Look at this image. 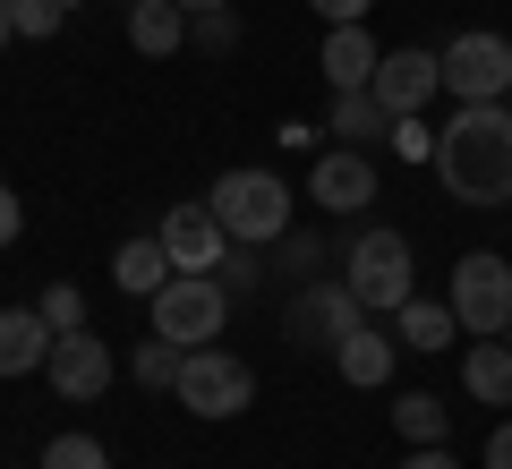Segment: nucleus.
I'll return each instance as SVG.
<instances>
[{"label": "nucleus", "instance_id": "f03ea898", "mask_svg": "<svg viewBox=\"0 0 512 469\" xmlns=\"http://www.w3.org/2000/svg\"><path fill=\"white\" fill-rule=\"evenodd\" d=\"M205 205H214V214H222V231H231V239H248V248H274V239L291 231V180H282V171H256V163L222 171Z\"/></svg>", "mask_w": 512, "mask_h": 469}, {"label": "nucleus", "instance_id": "f3484780", "mask_svg": "<svg viewBox=\"0 0 512 469\" xmlns=\"http://www.w3.org/2000/svg\"><path fill=\"white\" fill-rule=\"evenodd\" d=\"M393 333H402V350L436 359V350H453V342H461V316H453V299H402Z\"/></svg>", "mask_w": 512, "mask_h": 469}, {"label": "nucleus", "instance_id": "f8f14e48", "mask_svg": "<svg viewBox=\"0 0 512 469\" xmlns=\"http://www.w3.org/2000/svg\"><path fill=\"white\" fill-rule=\"evenodd\" d=\"M154 239L171 248V265H180V273H214V265H222V248H231V231H222L214 205H171Z\"/></svg>", "mask_w": 512, "mask_h": 469}, {"label": "nucleus", "instance_id": "393cba45", "mask_svg": "<svg viewBox=\"0 0 512 469\" xmlns=\"http://www.w3.org/2000/svg\"><path fill=\"white\" fill-rule=\"evenodd\" d=\"M393 154H402V163H436V128H427V111H410V120H393Z\"/></svg>", "mask_w": 512, "mask_h": 469}, {"label": "nucleus", "instance_id": "dca6fc26", "mask_svg": "<svg viewBox=\"0 0 512 469\" xmlns=\"http://www.w3.org/2000/svg\"><path fill=\"white\" fill-rule=\"evenodd\" d=\"M461 393L487 401V410H512V333H495V342H470V350H461Z\"/></svg>", "mask_w": 512, "mask_h": 469}, {"label": "nucleus", "instance_id": "7ed1b4c3", "mask_svg": "<svg viewBox=\"0 0 512 469\" xmlns=\"http://www.w3.org/2000/svg\"><path fill=\"white\" fill-rule=\"evenodd\" d=\"M342 282L359 290V307L367 316H402V299H419V265H410V239L402 231H359L350 239V256H342Z\"/></svg>", "mask_w": 512, "mask_h": 469}, {"label": "nucleus", "instance_id": "7c9ffc66", "mask_svg": "<svg viewBox=\"0 0 512 469\" xmlns=\"http://www.w3.org/2000/svg\"><path fill=\"white\" fill-rule=\"evenodd\" d=\"M18 231H26V205H18V188L0 180V248H18Z\"/></svg>", "mask_w": 512, "mask_h": 469}, {"label": "nucleus", "instance_id": "72a5a7b5", "mask_svg": "<svg viewBox=\"0 0 512 469\" xmlns=\"http://www.w3.org/2000/svg\"><path fill=\"white\" fill-rule=\"evenodd\" d=\"M9 43H18V9H9V0H0V52H9Z\"/></svg>", "mask_w": 512, "mask_h": 469}, {"label": "nucleus", "instance_id": "1a4fd4ad", "mask_svg": "<svg viewBox=\"0 0 512 469\" xmlns=\"http://www.w3.org/2000/svg\"><path fill=\"white\" fill-rule=\"evenodd\" d=\"M43 376H52L60 401H103L111 376H120V359H111V342L94 325H77V333H60V342H52V367H43Z\"/></svg>", "mask_w": 512, "mask_h": 469}, {"label": "nucleus", "instance_id": "e433bc0d", "mask_svg": "<svg viewBox=\"0 0 512 469\" xmlns=\"http://www.w3.org/2000/svg\"><path fill=\"white\" fill-rule=\"evenodd\" d=\"M504 103H512V94H504Z\"/></svg>", "mask_w": 512, "mask_h": 469}, {"label": "nucleus", "instance_id": "0eeeda50", "mask_svg": "<svg viewBox=\"0 0 512 469\" xmlns=\"http://www.w3.org/2000/svg\"><path fill=\"white\" fill-rule=\"evenodd\" d=\"M367 325V307H359V290L342 282V273H316V282H299L291 290V350H342V333H359Z\"/></svg>", "mask_w": 512, "mask_h": 469}, {"label": "nucleus", "instance_id": "f257e3e1", "mask_svg": "<svg viewBox=\"0 0 512 469\" xmlns=\"http://www.w3.org/2000/svg\"><path fill=\"white\" fill-rule=\"evenodd\" d=\"M436 180L470 214L512 205V103H461L436 128Z\"/></svg>", "mask_w": 512, "mask_h": 469}, {"label": "nucleus", "instance_id": "412c9836", "mask_svg": "<svg viewBox=\"0 0 512 469\" xmlns=\"http://www.w3.org/2000/svg\"><path fill=\"white\" fill-rule=\"evenodd\" d=\"M393 427H402V444H444V435H453V410H444L436 393H402L393 401Z\"/></svg>", "mask_w": 512, "mask_h": 469}, {"label": "nucleus", "instance_id": "b1692460", "mask_svg": "<svg viewBox=\"0 0 512 469\" xmlns=\"http://www.w3.org/2000/svg\"><path fill=\"white\" fill-rule=\"evenodd\" d=\"M43 469H111V452L94 444V435H52V444H43Z\"/></svg>", "mask_w": 512, "mask_h": 469}, {"label": "nucleus", "instance_id": "9d476101", "mask_svg": "<svg viewBox=\"0 0 512 469\" xmlns=\"http://www.w3.org/2000/svg\"><path fill=\"white\" fill-rule=\"evenodd\" d=\"M308 205H325V214H359V205H376V154H359V145H325L308 171Z\"/></svg>", "mask_w": 512, "mask_h": 469}, {"label": "nucleus", "instance_id": "c85d7f7f", "mask_svg": "<svg viewBox=\"0 0 512 469\" xmlns=\"http://www.w3.org/2000/svg\"><path fill=\"white\" fill-rule=\"evenodd\" d=\"M35 307H43V316H52V333H77V325H86V299H77L69 282H52V290H43V299H35Z\"/></svg>", "mask_w": 512, "mask_h": 469}, {"label": "nucleus", "instance_id": "c9c22d12", "mask_svg": "<svg viewBox=\"0 0 512 469\" xmlns=\"http://www.w3.org/2000/svg\"><path fill=\"white\" fill-rule=\"evenodd\" d=\"M128 9H137V0H128Z\"/></svg>", "mask_w": 512, "mask_h": 469}, {"label": "nucleus", "instance_id": "6e6552de", "mask_svg": "<svg viewBox=\"0 0 512 469\" xmlns=\"http://www.w3.org/2000/svg\"><path fill=\"white\" fill-rule=\"evenodd\" d=\"M436 60H444V94H453V103H504L512 94V43L495 35V26L453 35Z\"/></svg>", "mask_w": 512, "mask_h": 469}, {"label": "nucleus", "instance_id": "473e14b6", "mask_svg": "<svg viewBox=\"0 0 512 469\" xmlns=\"http://www.w3.org/2000/svg\"><path fill=\"white\" fill-rule=\"evenodd\" d=\"M402 469H461V461H453L444 444H410V461H402Z\"/></svg>", "mask_w": 512, "mask_h": 469}, {"label": "nucleus", "instance_id": "bb28decb", "mask_svg": "<svg viewBox=\"0 0 512 469\" xmlns=\"http://www.w3.org/2000/svg\"><path fill=\"white\" fill-rule=\"evenodd\" d=\"M188 43H197V52H231L239 18H231V9H205V18H188Z\"/></svg>", "mask_w": 512, "mask_h": 469}, {"label": "nucleus", "instance_id": "ddd939ff", "mask_svg": "<svg viewBox=\"0 0 512 469\" xmlns=\"http://www.w3.org/2000/svg\"><path fill=\"white\" fill-rule=\"evenodd\" d=\"M376 60H384V43L367 35V26H325V52H316V69H325L333 94H367V86H376Z\"/></svg>", "mask_w": 512, "mask_h": 469}, {"label": "nucleus", "instance_id": "20e7f679", "mask_svg": "<svg viewBox=\"0 0 512 469\" xmlns=\"http://www.w3.org/2000/svg\"><path fill=\"white\" fill-rule=\"evenodd\" d=\"M222 325H231V290H222V273H171L163 290H154V333L180 350H205L222 342Z\"/></svg>", "mask_w": 512, "mask_h": 469}, {"label": "nucleus", "instance_id": "4be33fe9", "mask_svg": "<svg viewBox=\"0 0 512 469\" xmlns=\"http://www.w3.org/2000/svg\"><path fill=\"white\" fill-rule=\"evenodd\" d=\"M180 359H188V350L154 333V342H137V350H128V376L146 384V393H171V384H180Z\"/></svg>", "mask_w": 512, "mask_h": 469}, {"label": "nucleus", "instance_id": "2f4dec72", "mask_svg": "<svg viewBox=\"0 0 512 469\" xmlns=\"http://www.w3.org/2000/svg\"><path fill=\"white\" fill-rule=\"evenodd\" d=\"M478 461H487V469H512V418H495V427H487V452H478Z\"/></svg>", "mask_w": 512, "mask_h": 469}, {"label": "nucleus", "instance_id": "423d86ee", "mask_svg": "<svg viewBox=\"0 0 512 469\" xmlns=\"http://www.w3.org/2000/svg\"><path fill=\"white\" fill-rule=\"evenodd\" d=\"M180 410H197V418H239V410H256V367L248 359H231L222 342H205V350H188L180 359Z\"/></svg>", "mask_w": 512, "mask_h": 469}, {"label": "nucleus", "instance_id": "9b49d317", "mask_svg": "<svg viewBox=\"0 0 512 469\" xmlns=\"http://www.w3.org/2000/svg\"><path fill=\"white\" fill-rule=\"evenodd\" d=\"M376 94L384 111H393V120H410V111H427V94H444V60L427 52V43H410V52H384L376 60Z\"/></svg>", "mask_w": 512, "mask_h": 469}, {"label": "nucleus", "instance_id": "2eb2a0df", "mask_svg": "<svg viewBox=\"0 0 512 469\" xmlns=\"http://www.w3.org/2000/svg\"><path fill=\"white\" fill-rule=\"evenodd\" d=\"M393 359H402V333L359 325V333H342V350H333V376L359 384V393H376V384H393Z\"/></svg>", "mask_w": 512, "mask_h": 469}, {"label": "nucleus", "instance_id": "6ab92c4d", "mask_svg": "<svg viewBox=\"0 0 512 469\" xmlns=\"http://www.w3.org/2000/svg\"><path fill=\"white\" fill-rule=\"evenodd\" d=\"M171 273H180V265H171V248H163V239H120V256H111V282H120L128 299H154V290H163Z\"/></svg>", "mask_w": 512, "mask_h": 469}, {"label": "nucleus", "instance_id": "f704fd0d", "mask_svg": "<svg viewBox=\"0 0 512 469\" xmlns=\"http://www.w3.org/2000/svg\"><path fill=\"white\" fill-rule=\"evenodd\" d=\"M180 9H188V18H205V9H231V0H180Z\"/></svg>", "mask_w": 512, "mask_h": 469}, {"label": "nucleus", "instance_id": "c756f323", "mask_svg": "<svg viewBox=\"0 0 512 469\" xmlns=\"http://www.w3.org/2000/svg\"><path fill=\"white\" fill-rule=\"evenodd\" d=\"M316 18L325 26H367V9H376V0H308Z\"/></svg>", "mask_w": 512, "mask_h": 469}, {"label": "nucleus", "instance_id": "a878e982", "mask_svg": "<svg viewBox=\"0 0 512 469\" xmlns=\"http://www.w3.org/2000/svg\"><path fill=\"white\" fill-rule=\"evenodd\" d=\"M274 248H282V273H299V282H316V265H325V239H316V231H282Z\"/></svg>", "mask_w": 512, "mask_h": 469}, {"label": "nucleus", "instance_id": "4468645a", "mask_svg": "<svg viewBox=\"0 0 512 469\" xmlns=\"http://www.w3.org/2000/svg\"><path fill=\"white\" fill-rule=\"evenodd\" d=\"M52 316L43 307H0V376H35V367H52Z\"/></svg>", "mask_w": 512, "mask_h": 469}, {"label": "nucleus", "instance_id": "5701e85b", "mask_svg": "<svg viewBox=\"0 0 512 469\" xmlns=\"http://www.w3.org/2000/svg\"><path fill=\"white\" fill-rule=\"evenodd\" d=\"M9 9H18V35H26V43L60 35V26L77 18V0H9Z\"/></svg>", "mask_w": 512, "mask_h": 469}, {"label": "nucleus", "instance_id": "aec40b11", "mask_svg": "<svg viewBox=\"0 0 512 469\" xmlns=\"http://www.w3.org/2000/svg\"><path fill=\"white\" fill-rule=\"evenodd\" d=\"M325 137H342V145H384L393 137V111L376 103V94H333V111H325Z\"/></svg>", "mask_w": 512, "mask_h": 469}, {"label": "nucleus", "instance_id": "cd10ccee", "mask_svg": "<svg viewBox=\"0 0 512 469\" xmlns=\"http://www.w3.org/2000/svg\"><path fill=\"white\" fill-rule=\"evenodd\" d=\"M214 273H222V290H231V299H239V290H256V273H265V265H256V248H248V239H231Z\"/></svg>", "mask_w": 512, "mask_h": 469}, {"label": "nucleus", "instance_id": "39448f33", "mask_svg": "<svg viewBox=\"0 0 512 469\" xmlns=\"http://www.w3.org/2000/svg\"><path fill=\"white\" fill-rule=\"evenodd\" d=\"M444 299H453V316H461V333H470V342L512 333V265H504L495 248H470V256H461Z\"/></svg>", "mask_w": 512, "mask_h": 469}, {"label": "nucleus", "instance_id": "a211bd4d", "mask_svg": "<svg viewBox=\"0 0 512 469\" xmlns=\"http://www.w3.org/2000/svg\"><path fill=\"white\" fill-rule=\"evenodd\" d=\"M128 43H137L146 60H171L188 43V9L180 0H137V9H128Z\"/></svg>", "mask_w": 512, "mask_h": 469}]
</instances>
